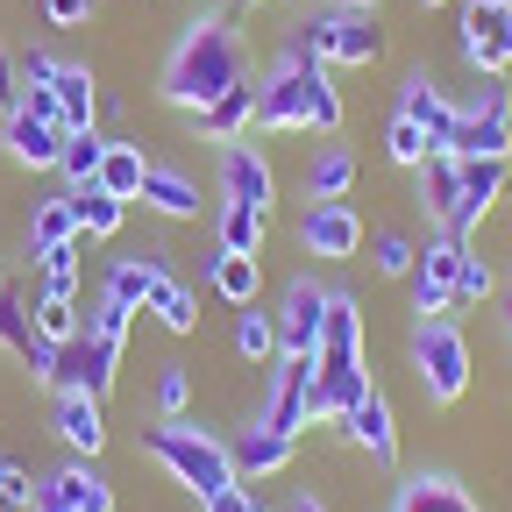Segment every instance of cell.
<instances>
[{"label": "cell", "instance_id": "cell-1", "mask_svg": "<svg viewBox=\"0 0 512 512\" xmlns=\"http://www.w3.org/2000/svg\"><path fill=\"white\" fill-rule=\"evenodd\" d=\"M242 79H249V36H242V15L221 8V15H192V22L178 29L157 93H164V107H178V114H200L207 100H221V93L242 86Z\"/></svg>", "mask_w": 512, "mask_h": 512}, {"label": "cell", "instance_id": "cell-2", "mask_svg": "<svg viewBox=\"0 0 512 512\" xmlns=\"http://www.w3.org/2000/svg\"><path fill=\"white\" fill-rule=\"evenodd\" d=\"M342 86L335 64H320L299 43H278L271 72L256 79V128L264 136H292V128H320V136H342Z\"/></svg>", "mask_w": 512, "mask_h": 512}, {"label": "cell", "instance_id": "cell-3", "mask_svg": "<svg viewBox=\"0 0 512 512\" xmlns=\"http://www.w3.org/2000/svg\"><path fill=\"white\" fill-rule=\"evenodd\" d=\"M143 456L150 463H164L171 470V484H185L192 498H214V491H228L235 484V456H228V441L214 434V427H200V420H157V427H143Z\"/></svg>", "mask_w": 512, "mask_h": 512}, {"label": "cell", "instance_id": "cell-4", "mask_svg": "<svg viewBox=\"0 0 512 512\" xmlns=\"http://www.w3.org/2000/svg\"><path fill=\"white\" fill-rule=\"evenodd\" d=\"M406 363H413V384H420L427 406H456V399L470 392V377H477V356H470V335H463L456 313H427V320H413Z\"/></svg>", "mask_w": 512, "mask_h": 512}, {"label": "cell", "instance_id": "cell-5", "mask_svg": "<svg viewBox=\"0 0 512 512\" xmlns=\"http://www.w3.org/2000/svg\"><path fill=\"white\" fill-rule=\"evenodd\" d=\"M285 43L313 50L320 64H342V72H356V64H377V57H384V29H377V15H349V8L299 15Z\"/></svg>", "mask_w": 512, "mask_h": 512}, {"label": "cell", "instance_id": "cell-6", "mask_svg": "<svg viewBox=\"0 0 512 512\" xmlns=\"http://www.w3.org/2000/svg\"><path fill=\"white\" fill-rule=\"evenodd\" d=\"M456 50L470 72H512V0H463Z\"/></svg>", "mask_w": 512, "mask_h": 512}, {"label": "cell", "instance_id": "cell-7", "mask_svg": "<svg viewBox=\"0 0 512 512\" xmlns=\"http://www.w3.org/2000/svg\"><path fill=\"white\" fill-rule=\"evenodd\" d=\"M463 249H470V242L441 235V228L420 242L413 271H406V299H413L420 320H427V313H456V264H463Z\"/></svg>", "mask_w": 512, "mask_h": 512}, {"label": "cell", "instance_id": "cell-8", "mask_svg": "<svg viewBox=\"0 0 512 512\" xmlns=\"http://www.w3.org/2000/svg\"><path fill=\"white\" fill-rule=\"evenodd\" d=\"M292 235H299L306 256H320V264H349V256L370 242V228H363V214L349 200H306V214H299Z\"/></svg>", "mask_w": 512, "mask_h": 512}, {"label": "cell", "instance_id": "cell-9", "mask_svg": "<svg viewBox=\"0 0 512 512\" xmlns=\"http://www.w3.org/2000/svg\"><path fill=\"white\" fill-rule=\"evenodd\" d=\"M271 320H278V356H320V328H328V285L320 278H292L285 292H278V306H271Z\"/></svg>", "mask_w": 512, "mask_h": 512}, {"label": "cell", "instance_id": "cell-10", "mask_svg": "<svg viewBox=\"0 0 512 512\" xmlns=\"http://www.w3.org/2000/svg\"><path fill=\"white\" fill-rule=\"evenodd\" d=\"M413 207L441 228V235H456V242H470V221H463V157H448V150H434L420 171H413Z\"/></svg>", "mask_w": 512, "mask_h": 512}, {"label": "cell", "instance_id": "cell-11", "mask_svg": "<svg viewBox=\"0 0 512 512\" xmlns=\"http://www.w3.org/2000/svg\"><path fill=\"white\" fill-rule=\"evenodd\" d=\"M114 370H121V349H114V342H100V335H72V342H57L50 384H57V392L107 399V392H114Z\"/></svg>", "mask_w": 512, "mask_h": 512}, {"label": "cell", "instance_id": "cell-12", "mask_svg": "<svg viewBox=\"0 0 512 512\" xmlns=\"http://www.w3.org/2000/svg\"><path fill=\"white\" fill-rule=\"evenodd\" d=\"M221 207H256V214L278 207V171H271V157L256 150L249 136L221 143Z\"/></svg>", "mask_w": 512, "mask_h": 512}, {"label": "cell", "instance_id": "cell-13", "mask_svg": "<svg viewBox=\"0 0 512 512\" xmlns=\"http://www.w3.org/2000/svg\"><path fill=\"white\" fill-rule=\"evenodd\" d=\"M306 392H313V363L306 356H278L264 377V399H256V420L278 427V434H306Z\"/></svg>", "mask_w": 512, "mask_h": 512}, {"label": "cell", "instance_id": "cell-14", "mask_svg": "<svg viewBox=\"0 0 512 512\" xmlns=\"http://www.w3.org/2000/svg\"><path fill=\"white\" fill-rule=\"evenodd\" d=\"M64 136H72V128L50 121V114H36V107L0 114V150H8V164H22V171H57Z\"/></svg>", "mask_w": 512, "mask_h": 512}, {"label": "cell", "instance_id": "cell-15", "mask_svg": "<svg viewBox=\"0 0 512 512\" xmlns=\"http://www.w3.org/2000/svg\"><path fill=\"white\" fill-rule=\"evenodd\" d=\"M335 427H342V441H349V448H363L377 470H392V463H399V413H392V399H384L377 384H370V392H363Z\"/></svg>", "mask_w": 512, "mask_h": 512}, {"label": "cell", "instance_id": "cell-16", "mask_svg": "<svg viewBox=\"0 0 512 512\" xmlns=\"http://www.w3.org/2000/svg\"><path fill=\"white\" fill-rule=\"evenodd\" d=\"M392 114H406L434 150H448V136H456V100H448V86L427 72V64L399 79V107H392Z\"/></svg>", "mask_w": 512, "mask_h": 512}, {"label": "cell", "instance_id": "cell-17", "mask_svg": "<svg viewBox=\"0 0 512 512\" xmlns=\"http://www.w3.org/2000/svg\"><path fill=\"white\" fill-rule=\"evenodd\" d=\"M228 456H235V477H242V484H264V477L292 470L299 441H292V434H278V427H264V420H249V427H235V434H228Z\"/></svg>", "mask_w": 512, "mask_h": 512}, {"label": "cell", "instance_id": "cell-18", "mask_svg": "<svg viewBox=\"0 0 512 512\" xmlns=\"http://www.w3.org/2000/svg\"><path fill=\"white\" fill-rule=\"evenodd\" d=\"M50 427H57V441L72 448L79 463H93L100 448H107V413H100V399H86V392H57Z\"/></svg>", "mask_w": 512, "mask_h": 512}, {"label": "cell", "instance_id": "cell-19", "mask_svg": "<svg viewBox=\"0 0 512 512\" xmlns=\"http://www.w3.org/2000/svg\"><path fill=\"white\" fill-rule=\"evenodd\" d=\"M392 512H484V505L470 498L463 477H448V470H413V477H399Z\"/></svg>", "mask_w": 512, "mask_h": 512}, {"label": "cell", "instance_id": "cell-20", "mask_svg": "<svg viewBox=\"0 0 512 512\" xmlns=\"http://www.w3.org/2000/svg\"><path fill=\"white\" fill-rule=\"evenodd\" d=\"M50 100H57V121L64 128H72V136H79V128H100V79L86 72V64H50Z\"/></svg>", "mask_w": 512, "mask_h": 512}, {"label": "cell", "instance_id": "cell-21", "mask_svg": "<svg viewBox=\"0 0 512 512\" xmlns=\"http://www.w3.org/2000/svg\"><path fill=\"white\" fill-rule=\"evenodd\" d=\"M0 349H15V363H29V377H43L50 384V363H57V342H43L36 335V320H29V306L0 285Z\"/></svg>", "mask_w": 512, "mask_h": 512}, {"label": "cell", "instance_id": "cell-22", "mask_svg": "<svg viewBox=\"0 0 512 512\" xmlns=\"http://www.w3.org/2000/svg\"><path fill=\"white\" fill-rule=\"evenodd\" d=\"M143 207L157 221H200V178L178 164H150L143 171Z\"/></svg>", "mask_w": 512, "mask_h": 512}, {"label": "cell", "instance_id": "cell-23", "mask_svg": "<svg viewBox=\"0 0 512 512\" xmlns=\"http://www.w3.org/2000/svg\"><path fill=\"white\" fill-rule=\"evenodd\" d=\"M448 157H463V164H477V157L512 164V121H498V114H463V107H456V136H448Z\"/></svg>", "mask_w": 512, "mask_h": 512}, {"label": "cell", "instance_id": "cell-24", "mask_svg": "<svg viewBox=\"0 0 512 512\" xmlns=\"http://www.w3.org/2000/svg\"><path fill=\"white\" fill-rule=\"evenodd\" d=\"M192 128H200L207 143H242L249 128H256V86L242 79V86H228L221 100H207L200 114H192Z\"/></svg>", "mask_w": 512, "mask_h": 512}, {"label": "cell", "instance_id": "cell-25", "mask_svg": "<svg viewBox=\"0 0 512 512\" xmlns=\"http://www.w3.org/2000/svg\"><path fill=\"white\" fill-rule=\"evenodd\" d=\"M143 313L157 320L164 335H200V292H192L178 271H164L157 285H150V299H143Z\"/></svg>", "mask_w": 512, "mask_h": 512}, {"label": "cell", "instance_id": "cell-26", "mask_svg": "<svg viewBox=\"0 0 512 512\" xmlns=\"http://www.w3.org/2000/svg\"><path fill=\"white\" fill-rule=\"evenodd\" d=\"M143 171H150V157H143L136 136H107V157H100V178H93V185H107L114 200L136 207V200H143Z\"/></svg>", "mask_w": 512, "mask_h": 512}, {"label": "cell", "instance_id": "cell-27", "mask_svg": "<svg viewBox=\"0 0 512 512\" xmlns=\"http://www.w3.org/2000/svg\"><path fill=\"white\" fill-rule=\"evenodd\" d=\"M299 192H306V200H349V192H356V150H342V143L313 150Z\"/></svg>", "mask_w": 512, "mask_h": 512}, {"label": "cell", "instance_id": "cell-28", "mask_svg": "<svg viewBox=\"0 0 512 512\" xmlns=\"http://www.w3.org/2000/svg\"><path fill=\"white\" fill-rule=\"evenodd\" d=\"M72 242H79V214H72L64 192H50V200L29 207V264H36V256H50V249H72Z\"/></svg>", "mask_w": 512, "mask_h": 512}, {"label": "cell", "instance_id": "cell-29", "mask_svg": "<svg viewBox=\"0 0 512 512\" xmlns=\"http://www.w3.org/2000/svg\"><path fill=\"white\" fill-rule=\"evenodd\" d=\"M64 200L79 214V235H93V242H114L121 221H128V200H114L107 185H64Z\"/></svg>", "mask_w": 512, "mask_h": 512}, {"label": "cell", "instance_id": "cell-30", "mask_svg": "<svg viewBox=\"0 0 512 512\" xmlns=\"http://www.w3.org/2000/svg\"><path fill=\"white\" fill-rule=\"evenodd\" d=\"M505 178H512V164H491V157L463 164V221H470V235L484 228V214H498V200H505Z\"/></svg>", "mask_w": 512, "mask_h": 512}, {"label": "cell", "instance_id": "cell-31", "mask_svg": "<svg viewBox=\"0 0 512 512\" xmlns=\"http://www.w3.org/2000/svg\"><path fill=\"white\" fill-rule=\"evenodd\" d=\"M207 285H214L228 306H256V292H264V256H228V249H214Z\"/></svg>", "mask_w": 512, "mask_h": 512}, {"label": "cell", "instance_id": "cell-32", "mask_svg": "<svg viewBox=\"0 0 512 512\" xmlns=\"http://www.w3.org/2000/svg\"><path fill=\"white\" fill-rule=\"evenodd\" d=\"M235 356L249 370H271L278 363V320H271V306H235Z\"/></svg>", "mask_w": 512, "mask_h": 512}, {"label": "cell", "instance_id": "cell-33", "mask_svg": "<svg viewBox=\"0 0 512 512\" xmlns=\"http://www.w3.org/2000/svg\"><path fill=\"white\" fill-rule=\"evenodd\" d=\"M264 235H271V214H256V207L214 214V249H228V256H264Z\"/></svg>", "mask_w": 512, "mask_h": 512}, {"label": "cell", "instance_id": "cell-34", "mask_svg": "<svg viewBox=\"0 0 512 512\" xmlns=\"http://www.w3.org/2000/svg\"><path fill=\"white\" fill-rule=\"evenodd\" d=\"M57 484H64V498H72V512H114V484L93 470V463H57Z\"/></svg>", "mask_w": 512, "mask_h": 512}, {"label": "cell", "instance_id": "cell-35", "mask_svg": "<svg viewBox=\"0 0 512 512\" xmlns=\"http://www.w3.org/2000/svg\"><path fill=\"white\" fill-rule=\"evenodd\" d=\"M100 157H107V136H100V128H79V136H64L57 178H64V185H93V178H100Z\"/></svg>", "mask_w": 512, "mask_h": 512}, {"label": "cell", "instance_id": "cell-36", "mask_svg": "<svg viewBox=\"0 0 512 512\" xmlns=\"http://www.w3.org/2000/svg\"><path fill=\"white\" fill-rule=\"evenodd\" d=\"M413 256H420V242H413L406 228H377V235H370V271H377V278H399V285H406Z\"/></svg>", "mask_w": 512, "mask_h": 512}, {"label": "cell", "instance_id": "cell-37", "mask_svg": "<svg viewBox=\"0 0 512 512\" xmlns=\"http://www.w3.org/2000/svg\"><path fill=\"white\" fill-rule=\"evenodd\" d=\"M36 335L43 342H72V335H86V313H79V299H36Z\"/></svg>", "mask_w": 512, "mask_h": 512}, {"label": "cell", "instance_id": "cell-38", "mask_svg": "<svg viewBox=\"0 0 512 512\" xmlns=\"http://www.w3.org/2000/svg\"><path fill=\"white\" fill-rule=\"evenodd\" d=\"M384 157H392L399 171H420V164L434 157V143L420 136V128H413L406 114H392V128H384Z\"/></svg>", "mask_w": 512, "mask_h": 512}, {"label": "cell", "instance_id": "cell-39", "mask_svg": "<svg viewBox=\"0 0 512 512\" xmlns=\"http://www.w3.org/2000/svg\"><path fill=\"white\" fill-rule=\"evenodd\" d=\"M36 271H43V299H79V242L36 256Z\"/></svg>", "mask_w": 512, "mask_h": 512}, {"label": "cell", "instance_id": "cell-40", "mask_svg": "<svg viewBox=\"0 0 512 512\" xmlns=\"http://www.w3.org/2000/svg\"><path fill=\"white\" fill-rule=\"evenodd\" d=\"M498 292V271H491V256L463 249V264H456V306H484Z\"/></svg>", "mask_w": 512, "mask_h": 512}, {"label": "cell", "instance_id": "cell-41", "mask_svg": "<svg viewBox=\"0 0 512 512\" xmlns=\"http://www.w3.org/2000/svg\"><path fill=\"white\" fill-rule=\"evenodd\" d=\"M157 420H178L185 406H192V370L185 363H157Z\"/></svg>", "mask_w": 512, "mask_h": 512}, {"label": "cell", "instance_id": "cell-42", "mask_svg": "<svg viewBox=\"0 0 512 512\" xmlns=\"http://www.w3.org/2000/svg\"><path fill=\"white\" fill-rule=\"evenodd\" d=\"M128 320H136V313H128L121 299H107V292H93V306H86V335H100V342H128Z\"/></svg>", "mask_w": 512, "mask_h": 512}, {"label": "cell", "instance_id": "cell-43", "mask_svg": "<svg viewBox=\"0 0 512 512\" xmlns=\"http://www.w3.org/2000/svg\"><path fill=\"white\" fill-rule=\"evenodd\" d=\"M100 15V0H43V22L50 29H79V22H93Z\"/></svg>", "mask_w": 512, "mask_h": 512}, {"label": "cell", "instance_id": "cell-44", "mask_svg": "<svg viewBox=\"0 0 512 512\" xmlns=\"http://www.w3.org/2000/svg\"><path fill=\"white\" fill-rule=\"evenodd\" d=\"M200 512H264V498H256V484H242V477H235V484H228V491H214Z\"/></svg>", "mask_w": 512, "mask_h": 512}, {"label": "cell", "instance_id": "cell-45", "mask_svg": "<svg viewBox=\"0 0 512 512\" xmlns=\"http://www.w3.org/2000/svg\"><path fill=\"white\" fill-rule=\"evenodd\" d=\"M29 470H15V463H0V512H29Z\"/></svg>", "mask_w": 512, "mask_h": 512}, {"label": "cell", "instance_id": "cell-46", "mask_svg": "<svg viewBox=\"0 0 512 512\" xmlns=\"http://www.w3.org/2000/svg\"><path fill=\"white\" fill-rule=\"evenodd\" d=\"M22 107V72H15V50L0 43V114H15Z\"/></svg>", "mask_w": 512, "mask_h": 512}, {"label": "cell", "instance_id": "cell-47", "mask_svg": "<svg viewBox=\"0 0 512 512\" xmlns=\"http://www.w3.org/2000/svg\"><path fill=\"white\" fill-rule=\"evenodd\" d=\"M29 512H72V498H64L57 470H50V477H36V491H29Z\"/></svg>", "mask_w": 512, "mask_h": 512}, {"label": "cell", "instance_id": "cell-48", "mask_svg": "<svg viewBox=\"0 0 512 512\" xmlns=\"http://www.w3.org/2000/svg\"><path fill=\"white\" fill-rule=\"evenodd\" d=\"M285 512H328V498H313V491H299V498H292Z\"/></svg>", "mask_w": 512, "mask_h": 512}, {"label": "cell", "instance_id": "cell-49", "mask_svg": "<svg viewBox=\"0 0 512 512\" xmlns=\"http://www.w3.org/2000/svg\"><path fill=\"white\" fill-rule=\"evenodd\" d=\"M335 8H349V15H377L384 0H335Z\"/></svg>", "mask_w": 512, "mask_h": 512}, {"label": "cell", "instance_id": "cell-50", "mask_svg": "<svg viewBox=\"0 0 512 512\" xmlns=\"http://www.w3.org/2000/svg\"><path fill=\"white\" fill-rule=\"evenodd\" d=\"M498 328H505V349H512V292H505V306H498Z\"/></svg>", "mask_w": 512, "mask_h": 512}, {"label": "cell", "instance_id": "cell-51", "mask_svg": "<svg viewBox=\"0 0 512 512\" xmlns=\"http://www.w3.org/2000/svg\"><path fill=\"white\" fill-rule=\"evenodd\" d=\"M242 8H271V0H242Z\"/></svg>", "mask_w": 512, "mask_h": 512}, {"label": "cell", "instance_id": "cell-52", "mask_svg": "<svg viewBox=\"0 0 512 512\" xmlns=\"http://www.w3.org/2000/svg\"><path fill=\"white\" fill-rule=\"evenodd\" d=\"M420 8H441V0H420Z\"/></svg>", "mask_w": 512, "mask_h": 512}, {"label": "cell", "instance_id": "cell-53", "mask_svg": "<svg viewBox=\"0 0 512 512\" xmlns=\"http://www.w3.org/2000/svg\"><path fill=\"white\" fill-rule=\"evenodd\" d=\"M0 463H8V456H0Z\"/></svg>", "mask_w": 512, "mask_h": 512}]
</instances>
